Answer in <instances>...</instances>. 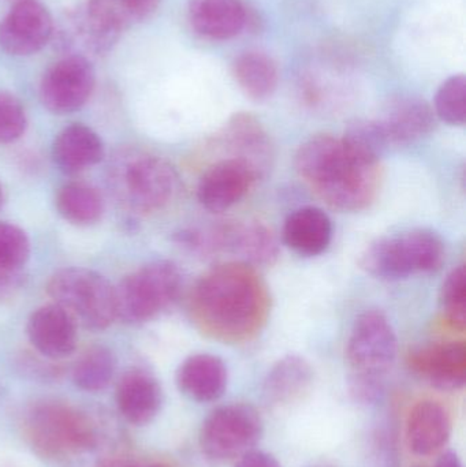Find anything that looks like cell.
Returning a JSON list of instances; mask_svg holds the SVG:
<instances>
[{
	"instance_id": "1",
	"label": "cell",
	"mask_w": 466,
	"mask_h": 467,
	"mask_svg": "<svg viewBox=\"0 0 466 467\" xmlns=\"http://www.w3.org/2000/svg\"><path fill=\"white\" fill-rule=\"evenodd\" d=\"M191 312L197 327L213 339L245 342L267 323L270 294L254 266L221 264L197 280Z\"/></svg>"
},
{
	"instance_id": "2",
	"label": "cell",
	"mask_w": 466,
	"mask_h": 467,
	"mask_svg": "<svg viewBox=\"0 0 466 467\" xmlns=\"http://www.w3.org/2000/svg\"><path fill=\"white\" fill-rule=\"evenodd\" d=\"M295 170L328 207L342 213L366 210L379 193L380 163L350 150L344 140L319 134L295 153Z\"/></svg>"
},
{
	"instance_id": "3",
	"label": "cell",
	"mask_w": 466,
	"mask_h": 467,
	"mask_svg": "<svg viewBox=\"0 0 466 467\" xmlns=\"http://www.w3.org/2000/svg\"><path fill=\"white\" fill-rule=\"evenodd\" d=\"M25 433L33 450L52 462L76 461L98 446V431L90 417L57 400L33 406L25 420Z\"/></svg>"
},
{
	"instance_id": "4",
	"label": "cell",
	"mask_w": 466,
	"mask_h": 467,
	"mask_svg": "<svg viewBox=\"0 0 466 467\" xmlns=\"http://www.w3.org/2000/svg\"><path fill=\"white\" fill-rule=\"evenodd\" d=\"M445 261V244L429 229L409 230L394 236H382L368 244L360 265L371 276L399 280L415 274H431Z\"/></svg>"
},
{
	"instance_id": "5",
	"label": "cell",
	"mask_w": 466,
	"mask_h": 467,
	"mask_svg": "<svg viewBox=\"0 0 466 467\" xmlns=\"http://www.w3.org/2000/svg\"><path fill=\"white\" fill-rule=\"evenodd\" d=\"M180 244L200 254H232L251 266H268L279 257L274 233L260 222H224L204 230L178 234Z\"/></svg>"
},
{
	"instance_id": "6",
	"label": "cell",
	"mask_w": 466,
	"mask_h": 467,
	"mask_svg": "<svg viewBox=\"0 0 466 467\" xmlns=\"http://www.w3.org/2000/svg\"><path fill=\"white\" fill-rule=\"evenodd\" d=\"M181 288L180 268L171 261H153L114 288L117 317L128 324L152 320L177 301Z\"/></svg>"
},
{
	"instance_id": "7",
	"label": "cell",
	"mask_w": 466,
	"mask_h": 467,
	"mask_svg": "<svg viewBox=\"0 0 466 467\" xmlns=\"http://www.w3.org/2000/svg\"><path fill=\"white\" fill-rule=\"evenodd\" d=\"M47 290L55 305L84 328L100 331L117 318L114 287L98 272L62 269L51 277Z\"/></svg>"
},
{
	"instance_id": "8",
	"label": "cell",
	"mask_w": 466,
	"mask_h": 467,
	"mask_svg": "<svg viewBox=\"0 0 466 467\" xmlns=\"http://www.w3.org/2000/svg\"><path fill=\"white\" fill-rule=\"evenodd\" d=\"M263 431L264 422L254 406L230 403L213 410L202 422L200 444L211 460H234L254 450Z\"/></svg>"
},
{
	"instance_id": "9",
	"label": "cell",
	"mask_w": 466,
	"mask_h": 467,
	"mask_svg": "<svg viewBox=\"0 0 466 467\" xmlns=\"http://www.w3.org/2000/svg\"><path fill=\"white\" fill-rule=\"evenodd\" d=\"M115 185L134 210L153 213L171 202L177 191V175L163 159L136 153L117 167Z\"/></svg>"
},
{
	"instance_id": "10",
	"label": "cell",
	"mask_w": 466,
	"mask_h": 467,
	"mask_svg": "<svg viewBox=\"0 0 466 467\" xmlns=\"http://www.w3.org/2000/svg\"><path fill=\"white\" fill-rule=\"evenodd\" d=\"M399 340L385 313L367 310L356 318L347 345L353 376L383 380L397 358Z\"/></svg>"
},
{
	"instance_id": "11",
	"label": "cell",
	"mask_w": 466,
	"mask_h": 467,
	"mask_svg": "<svg viewBox=\"0 0 466 467\" xmlns=\"http://www.w3.org/2000/svg\"><path fill=\"white\" fill-rule=\"evenodd\" d=\"M95 82L92 63L82 55H70L44 74L40 85L41 101L55 114H70L89 100Z\"/></svg>"
},
{
	"instance_id": "12",
	"label": "cell",
	"mask_w": 466,
	"mask_h": 467,
	"mask_svg": "<svg viewBox=\"0 0 466 467\" xmlns=\"http://www.w3.org/2000/svg\"><path fill=\"white\" fill-rule=\"evenodd\" d=\"M54 33L51 14L36 0H19L0 24V46L16 57L40 51Z\"/></svg>"
},
{
	"instance_id": "13",
	"label": "cell",
	"mask_w": 466,
	"mask_h": 467,
	"mask_svg": "<svg viewBox=\"0 0 466 467\" xmlns=\"http://www.w3.org/2000/svg\"><path fill=\"white\" fill-rule=\"evenodd\" d=\"M222 141L232 153L230 158L246 164L257 180L264 177L273 167L275 158L273 141L254 114L237 112L233 115L222 130Z\"/></svg>"
},
{
	"instance_id": "14",
	"label": "cell",
	"mask_w": 466,
	"mask_h": 467,
	"mask_svg": "<svg viewBox=\"0 0 466 467\" xmlns=\"http://www.w3.org/2000/svg\"><path fill=\"white\" fill-rule=\"evenodd\" d=\"M257 177L243 161L224 159L212 164L200 178L197 199L213 213L234 207L251 191Z\"/></svg>"
},
{
	"instance_id": "15",
	"label": "cell",
	"mask_w": 466,
	"mask_h": 467,
	"mask_svg": "<svg viewBox=\"0 0 466 467\" xmlns=\"http://www.w3.org/2000/svg\"><path fill=\"white\" fill-rule=\"evenodd\" d=\"M388 147H407L429 136L435 128L437 115L423 99L399 96L383 107L378 118Z\"/></svg>"
},
{
	"instance_id": "16",
	"label": "cell",
	"mask_w": 466,
	"mask_h": 467,
	"mask_svg": "<svg viewBox=\"0 0 466 467\" xmlns=\"http://www.w3.org/2000/svg\"><path fill=\"white\" fill-rule=\"evenodd\" d=\"M410 369L442 391H459L466 381V345L443 342L423 346L410 351Z\"/></svg>"
},
{
	"instance_id": "17",
	"label": "cell",
	"mask_w": 466,
	"mask_h": 467,
	"mask_svg": "<svg viewBox=\"0 0 466 467\" xmlns=\"http://www.w3.org/2000/svg\"><path fill=\"white\" fill-rule=\"evenodd\" d=\"M115 400L129 424L144 427L161 413L163 391L155 376L147 370L130 369L118 381Z\"/></svg>"
},
{
	"instance_id": "18",
	"label": "cell",
	"mask_w": 466,
	"mask_h": 467,
	"mask_svg": "<svg viewBox=\"0 0 466 467\" xmlns=\"http://www.w3.org/2000/svg\"><path fill=\"white\" fill-rule=\"evenodd\" d=\"M188 21L202 38L224 41L240 35L249 16L243 0H191Z\"/></svg>"
},
{
	"instance_id": "19",
	"label": "cell",
	"mask_w": 466,
	"mask_h": 467,
	"mask_svg": "<svg viewBox=\"0 0 466 467\" xmlns=\"http://www.w3.org/2000/svg\"><path fill=\"white\" fill-rule=\"evenodd\" d=\"M27 337L36 350L48 358H65L76 350V323L55 304L33 312L27 323Z\"/></svg>"
},
{
	"instance_id": "20",
	"label": "cell",
	"mask_w": 466,
	"mask_h": 467,
	"mask_svg": "<svg viewBox=\"0 0 466 467\" xmlns=\"http://www.w3.org/2000/svg\"><path fill=\"white\" fill-rule=\"evenodd\" d=\"M227 380L226 365L212 354H194L177 370L178 389L194 402H215L226 392Z\"/></svg>"
},
{
	"instance_id": "21",
	"label": "cell",
	"mask_w": 466,
	"mask_h": 467,
	"mask_svg": "<svg viewBox=\"0 0 466 467\" xmlns=\"http://www.w3.org/2000/svg\"><path fill=\"white\" fill-rule=\"evenodd\" d=\"M451 435L450 413L437 400L416 403L408 416L407 441L420 457H429L446 446Z\"/></svg>"
},
{
	"instance_id": "22",
	"label": "cell",
	"mask_w": 466,
	"mask_h": 467,
	"mask_svg": "<svg viewBox=\"0 0 466 467\" xmlns=\"http://www.w3.org/2000/svg\"><path fill=\"white\" fill-rule=\"evenodd\" d=\"M282 236L293 252L304 257H315L330 246L333 223L320 208L304 207L287 216Z\"/></svg>"
},
{
	"instance_id": "23",
	"label": "cell",
	"mask_w": 466,
	"mask_h": 467,
	"mask_svg": "<svg viewBox=\"0 0 466 467\" xmlns=\"http://www.w3.org/2000/svg\"><path fill=\"white\" fill-rule=\"evenodd\" d=\"M314 381V369L300 356H286L279 359L263 384L265 402L271 406H284L300 400Z\"/></svg>"
},
{
	"instance_id": "24",
	"label": "cell",
	"mask_w": 466,
	"mask_h": 467,
	"mask_svg": "<svg viewBox=\"0 0 466 467\" xmlns=\"http://www.w3.org/2000/svg\"><path fill=\"white\" fill-rule=\"evenodd\" d=\"M104 147L100 137L84 125L67 126L55 140V163L68 174L84 171L103 159Z\"/></svg>"
},
{
	"instance_id": "25",
	"label": "cell",
	"mask_w": 466,
	"mask_h": 467,
	"mask_svg": "<svg viewBox=\"0 0 466 467\" xmlns=\"http://www.w3.org/2000/svg\"><path fill=\"white\" fill-rule=\"evenodd\" d=\"M235 82L249 99L265 101L275 93L279 84V70L270 55L260 51H246L233 62Z\"/></svg>"
},
{
	"instance_id": "26",
	"label": "cell",
	"mask_w": 466,
	"mask_h": 467,
	"mask_svg": "<svg viewBox=\"0 0 466 467\" xmlns=\"http://www.w3.org/2000/svg\"><path fill=\"white\" fill-rule=\"evenodd\" d=\"M161 0H88L85 10L111 35L141 24L156 13Z\"/></svg>"
},
{
	"instance_id": "27",
	"label": "cell",
	"mask_w": 466,
	"mask_h": 467,
	"mask_svg": "<svg viewBox=\"0 0 466 467\" xmlns=\"http://www.w3.org/2000/svg\"><path fill=\"white\" fill-rule=\"evenodd\" d=\"M55 204L66 221L79 226L96 223L103 213L100 193L85 183H67L60 188Z\"/></svg>"
},
{
	"instance_id": "28",
	"label": "cell",
	"mask_w": 466,
	"mask_h": 467,
	"mask_svg": "<svg viewBox=\"0 0 466 467\" xmlns=\"http://www.w3.org/2000/svg\"><path fill=\"white\" fill-rule=\"evenodd\" d=\"M117 359L109 348L96 346L85 351L74 365L73 381L79 389L100 392L112 381Z\"/></svg>"
},
{
	"instance_id": "29",
	"label": "cell",
	"mask_w": 466,
	"mask_h": 467,
	"mask_svg": "<svg viewBox=\"0 0 466 467\" xmlns=\"http://www.w3.org/2000/svg\"><path fill=\"white\" fill-rule=\"evenodd\" d=\"M342 140L361 158L379 163L388 148V140L377 119H357L349 123Z\"/></svg>"
},
{
	"instance_id": "30",
	"label": "cell",
	"mask_w": 466,
	"mask_h": 467,
	"mask_svg": "<svg viewBox=\"0 0 466 467\" xmlns=\"http://www.w3.org/2000/svg\"><path fill=\"white\" fill-rule=\"evenodd\" d=\"M440 306L446 323L459 332L466 327V272L464 265L456 266L446 276L440 288Z\"/></svg>"
},
{
	"instance_id": "31",
	"label": "cell",
	"mask_w": 466,
	"mask_h": 467,
	"mask_svg": "<svg viewBox=\"0 0 466 467\" xmlns=\"http://www.w3.org/2000/svg\"><path fill=\"white\" fill-rule=\"evenodd\" d=\"M434 112L451 126H464L466 120V78L457 74L446 79L435 96Z\"/></svg>"
},
{
	"instance_id": "32",
	"label": "cell",
	"mask_w": 466,
	"mask_h": 467,
	"mask_svg": "<svg viewBox=\"0 0 466 467\" xmlns=\"http://www.w3.org/2000/svg\"><path fill=\"white\" fill-rule=\"evenodd\" d=\"M30 254L26 234L10 223H0V268L16 271Z\"/></svg>"
},
{
	"instance_id": "33",
	"label": "cell",
	"mask_w": 466,
	"mask_h": 467,
	"mask_svg": "<svg viewBox=\"0 0 466 467\" xmlns=\"http://www.w3.org/2000/svg\"><path fill=\"white\" fill-rule=\"evenodd\" d=\"M26 129V114L18 99L0 93V144L18 140Z\"/></svg>"
},
{
	"instance_id": "34",
	"label": "cell",
	"mask_w": 466,
	"mask_h": 467,
	"mask_svg": "<svg viewBox=\"0 0 466 467\" xmlns=\"http://www.w3.org/2000/svg\"><path fill=\"white\" fill-rule=\"evenodd\" d=\"M235 467H282L281 463L275 460L271 454L264 451H257L251 450L245 452L243 457L238 460Z\"/></svg>"
},
{
	"instance_id": "35",
	"label": "cell",
	"mask_w": 466,
	"mask_h": 467,
	"mask_svg": "<svg viewBox=\"0 0 466 467\" xmlns=\"http://www.w3.org/2000/svg\"><path fill=\"white\" fill-rule=\"evenodd\" d=\"M98 467H171L166 463H140L134 461L128 460V458H114V460L106 461Z\"/></svg>"
},
{
	"instance_id": "36",
	"label": "cell",
	"mask_w": 466,
	"mask_h": 467,
	"mask_svg": "<svg viewBox=\"0 0 466 467\" xmlns=\"http://www.w3.org/2000/svg\"><path fill=\"white\" fill-rule=\"evenodd\" d=\"M18 285V277H16V271H10V269L0 268V296L7 293L11 288L16 287Z\"/></svg>"
},
{
	"instance_id": "37",
	"label": "cell",
	"mask_w": 466,
	"mask_h": 467,
	"mask_svg": "<svg viewBox=\"0 0 466 467\" xmlns=\"http://www.w3.org/2000/svg\"><path fill=\"white\" fill-rule=\"evenodd\" d=\"M435 467H462V463L456 452L448 451L437 461Z\"/></svg>"
},
{
	"instance_id": "38",
	"label": "cell",
	"mask_w": 466,
	"mask_h": 467,
	"mask_svg": "<svg viewBox=\"0 0 466 467\" xmlns=\"http://www.w3.org/2000/svg\"><path fill=\"white\" fill-rule=\"evenodd\" d=\"M3 204V191L2 186H0V207H2Z\"/></svg>"
}]
</instances>
